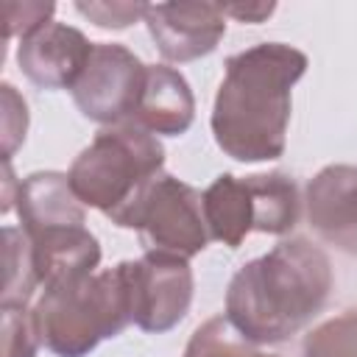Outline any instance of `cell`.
<instances>
[{
    "label": "cell",
    "instance_id": "1",
    "mask_svg": "<svg viewBox=\"0 0 357 357\" xmlns=\"http://www.w3.org/2000/svg\"><path fill=\"white\" fill-rule=\"evenodd\" d=\"M307 56L284 42H259L226 59L212 106V137L237 162H273L284 153L293 86Z\"/></svg>",
    "mask_w": 357,
    "mask_h": 357
},
{
    "label": "cell",
    "instance_id": "2",
    "mask_svg": "<svg viewBox=\"0 0 357 357\" xmlns=\"http://www.w3.org/2000/svg\"><path fill=\"white\" fill-rule=\"evenodd\" d=\"M332 284L326 251L304 237H290L231 276L223 315L254 346L282 343L324 310Z\"/></svg>",
    "mask_w": 357,
    "mask_h": 357
},
{
    "label": "cell",
    "instance_id": "3",
    "mask_svg": "<svg viewBox=\"0 0 357 357\" xmlns=\"http://www.w3.org/2000/svg\"><path fill=\"white\" fill-rule=\"evenodd\" d=\"M165 173V148L156 134L134 120L106 126L73 159L67 178L84 206L103 212L114 226L131 229V220Z\"/></svg>",
    "mask_w": 357,
    "mask_h": 357
},
{
    "label": "cell",
    "instance_id": "4",
    "mask_svg": "<svg viewBox=\"0 0 357 357\" xmlns=\"http://www.w3.org/2000/svg\"><path fill=\"white\" fill-rule=\"evenodd\" d=\"M31 312L47 351L56 357H86L100 340L117 337L131 324L123 262L78 282L45 287Z\"/></svg>",
    "mask_w": 357,
    "mask_h": 357
},
{
    "label": "cell",
    "instance_id": "5",
    "mask_svg": "<svg viewBox=\"0 0 357 357\" xmlns=\"http://www.w3.org/2000/svg\"><path fill=\"white\" fill-rule=\"evenodd\" d=\"M131 229L139 234L145 251L181 259H192L212 240L204 218V192L167 173H162L145 192Z\"/></svg>",
    "mask_w": 357,
    "mask_h": 357
},
{
    "label": "cell",
    "instance_id": "6",
    "mask_svg": "<svg viewBox=\"0 0 357 357\" xmlns=\"http://www.w3.org/2000/svg\"><path fill=\"white\" fill-rule=\"evenodd\" d=\"M131 324L142 332L162 335L178 326L192 304V268L190 259L145 251L139 259H123Z\"/></svg>",
    "mask_w": 357,
    "mask_h": 357
},
{
    "label": "cell",
    "instance_id": "7",
    "mask_svg": "<svg viewBox=\"0 0 357 357\" xmlns=\"http://www.w3.org/2000/svg\"><path fill=\"white\" fill-rule=\"evenodd\" d=\"M145 67L126 45L95 42L81 78L70 89L78 112L103 128L131 120L145 86Z\"/></svg>",
    "mask_w": 357,
    "mask_h": 357
},
{
    "label": "cell",
    "instance_id": "8",
    "mask_svg": "<svg viewBox=\"0 0 357 357\" xmlns=\"http://www.w3.org/2000/svg\"><path fill=\"white\" fill-rule=\"evenodd\" d=\"M142 22L170 64L209 56L226 33V14L218 3H148Z\"/></svg>",
    "mask_w": 357,
    "mask_h": 357
},
{
    "label": "cell",
    "instance_id": "9",
    "mask_svg": "<svg viewBox=\"0 0 357 357\" xmlns=\"http://www.w3.org/2000/svg\"><path fill=\"white\" fill-rule=\"evenodd\" d=\"M95 42L64 22H45L25 33L17 45V64L22 75L39 89H73L81 78Z\"/></svg>",
    "mask_w": 357,
    "mask_h": 357
},
{
    "label": "cell",
    "instance_id": "10",
    "mask_svg": "<svg viewBox=\"0 0 357 357\" xmlns=\"http://www.w3.org/2000/svg\"><path fill=\"white\" fill-rule=\"evenodd\" d=\"M307 220L332 248L357 257V165H326L304 190Z\"/></svg>",
    "mask_w": 357,
    "mask_h": 357
},
{
    "label": "cell",
    "instance_id": "11",
    "mask_svg": "<svg viewBox=\"0 0 357 357\" xmlns=\"http://www.w3.org/2000/svg\"><path fill=\"white\" fill-rule=\"evenodd\" d=\"M14 204L20 215V229L28 237H36L47 229L86 223L84 204L73 192L67 173H59V170H36L25 176L20 181Z\"/></svg>",
    "mask_w": 357,
    "mask_h": 357
},
{
    "label": "cell",
    "instance_id": "12",
    "mask_svg": "<svg viewBox=\"0 0 357 357\" xmlns=\"http://www.w3.org/2000/svg\"><path fill=\"white\" fill-rule=\"evenodd\" d=\"M33 248V265L39 287H56L67 282L86 279L98 273L100 243L86 226H61L47 229L36 237H28Z\"/></svg>",
    "mask_w": 357,
    "mask_h": 357
},
{
    "label": "cell",
    "instance_id": "13",
    "mask_svg": "<svg viewBox=\"0 0 357 357\" xmlns=\"http://www.w3.org/2000/svg\"><path fill=\"white\" fill-rule=\"evenodd\" d=\"M151 134L181 137L190 131L195 120V98L187 78L167 64L145 67V86L131 117Z\"/></svg>",
    "mask_w": 357,
    "mask_h": 357
},
{
    "label": "cell",
    "instance_id": "14",
    "mask_svg": "<svg viewBox=\"0 0 357 357\" xmlns=\"http://www.w3.org/2000/svg\"><path fill=\"white\" fill-rule=\"evenodd\" d=\"M204 218L212 240L229 248L243 245V240L254 231V209L245 178L220 173L204 190Z\"/></svg>",
    "mask_w": 357,
    "mask_h": 357
},
{
    "label": "cell",
    "instance_id": "15",
    "mask_svg": "<svg viewBox=\"0 0 357 357\" xmlns=\"http://www.w3.org/2000/svg\"><path fill=\"white\" fill-rule=\"evenodd\" d=\"M254 209V231L259 234H287L296 229L301 218V195L293 176L273 170V173H254L245 176Z\"/></svg>",
    "mask_w": 357,
    "mask_h": 357
},
{
    "label": "cell",
    "instance_id": "16",
    "mask_svg": "<svg viewBox=\"0 0 357 357\" xmlns=\"http://www.w3.org/2000/svg\"><path fill=\"white\" fill-rule=\"evenodd\" d=\"M3 298L0 307H28L39 287L36 265H33V248L28 234L20 226L3 229Z\"/></svg>",
    "mask_w": 357,
    "mask_h": 357
},
{
    "label": "cell",
    "instance_id": "17",
    "mask_svg": "<svg viewBox=\"0 0 357 357\" xmlns=\"http://www.w3.org/2000/svg\"><path fill=\"white\" fill-rule=\"evenodd\" d=\"M304 357H357V307L312 326L301 343Z\"/></svg>",
    "mask_w": 357,
    "mask_h": 357
},
{
    "label": "cell",
    "instance_id": "18",
    "mask_svg": "<svg viewBox=\"0 0 357 357\" xmlns=\"http://www.w3.org/2000/svg\"><path fill=\"white\" fill-rule=\"evenodd\" d=\"M257 354H259L257 346L248 343L226 321V315H215L190 335L181 357H257Z\"/></svg>",
    "mask_w": 357,
    "mask_h": 357
},
{
    "label": "cell",
    "instance_id": "19",
    "mask_svg": "<svg viewBox=\"0 0 357 357\" xmlns=\"http://www.w3.org/2000/svg\"><path fill=\"white\" fill-rule=\"evenodd\" d=\"M42 346L28 307H0V357H36Z\"/></svg>",
    "mask_w": 357,
    "mask_h": 357
},
{
    "label": "cell",
    "instance_id": "20",
    "mask_svg": "<svg viewBox=\"0 0 357 357\" xmlns=\"http://www.w3.org/2000/svg\"><path fill=\"white\" fill-rule=\"evenodd\" d=\"M0 95H3V159H11L14 151L25 142L28 103L8 81L0 86Z\"/></svg>",
    "mask_w": 357,
    "mask_h": 357
},
{
    "label": "cell",
    "instance_id": "21",
    "mask_svg": "<svg viewBox=\"0 0 357 357\" xmlns=\"http://www.w3.org/2000/svg\"><path fill=\"white\" fill-rule=\"evenodd\" d=\"M75 11L95 22L98 28L123 31L137 20H145L148 3H75Z\"/></svg>",
    "mask_w": 357,
    "mask_h": 357
},
{
    "label": "cell",
    "instance_id": "22",
    "mask_svg": "<svg viewBox=\"0 0 357 357\" xmlns=\"http://www.w3.org/2000/svg\"><path fill=\"white\" fill-rule=\"evenodd\" d=\"M56 6L53 3H36V0H25V3H6V39L11 36H25L33 28L50 22Z\"/></svg>",
    "mask_w": 357,
    "mask_h": 357
},
{
    "label": "cell",
    "instance_id": "23",
    "mask_svg": "<svg viewBox=\"0 0 357 357\" xmlns=\"http://www.w3.org/2000/svg\"><path fill=\"white\" fill-rule=\"evenodd\" d=\"M226 17H234L240 22H262L268 20L276 6L273 3H229V6H220Z\"/></svg>",
    "mask_w": 357,
    "mask_h": 357
},
{
    "label": "cell",
    "instance_id": "24",
    "mask_svg": "<svg viewBox=\"0 0 357 357\" xmlns=\"http://www.w3.org/2000/svg\"><path fill=\"white\" fill-rule=\"evenodd\" d=\"M257 357H279V354H262V351H259V354H257Z\"/></svg>",
    "mask_w": 357,
    "mask_h": 357
}]
</instances>
